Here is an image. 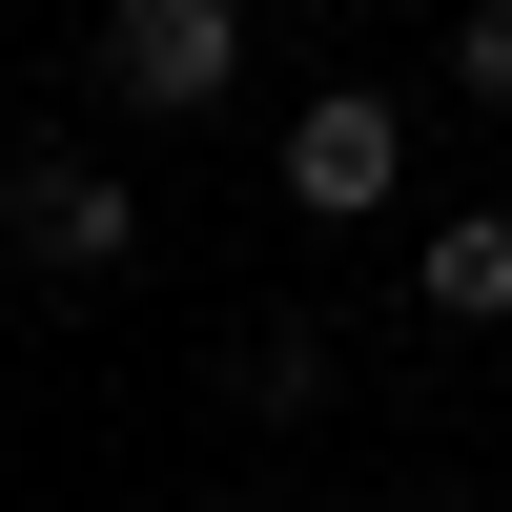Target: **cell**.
<instances>
[{"mask_svg":"<svg viewBox=\"0 0 512 512\" xmlns=\"http://www.w3.org/2000/svg\"><path fill=\"white\" fill-rule=\"evenodd\" d=\"M267 164H287V205H308V226H369V205L410 185V103H390V82H308Z\"/></svg>","mask_w":512,"mask_h":512,"instance_id":"3","label":"cell"},{"mask_svg":"<svg viewBox=\"0 0 512 512\" xmlns=\"http://www.w3.org/2000/svg\"><path fill=\"white\" fill-rule=\"evenodd\" d=\"M451 82H472V103L512 123V0H472V21H451Z\"/></svg>","mask_w":512,"mask_h":512,"instance_id":"6","label":"cell"},{"mask_svg":"<svg viewBox=\"0 0 512 512\" xmlns=\"http://www.w3.org/2000/svg\"><path fill=\"white\" fill-rule=\"evenodd\" d=\"M431 328H512V205H451L431 226V287H410Z\"/></svg>","mask_w":512,"mask_h":512,"instance_id":"4","label":"cell"},{"mask_svg":"<svg viewBox=\"0 0 512 512\" xmlns=\"http://www.w3.org/2000/svg\"><path fill=\"white\" fill-rule=\"evenodd\" d=\"M267 512H287V492H267Z\"/></svg>","mask_w":512,"mask_h":512,"instance_id":"8","label":"cell"},{"mask_svg":"<svg viewBox=\"0 0 512 512\" xmlns=\"http://www.w3.org/2000/svg\"><path fill=\"white\" fill-rule=\"evenodd\" d=\"M246 82V0H103V103L123 123H205Z\"/></svg>","mask_w":512,"mask_h":512,"instance_id":"2","label":"cell"},{"mask_svg":"<svg viewBox=\"0 0 512 512\" xmlns=\"http://www.w3.org/2000/svg\"><path fill=\"white\" fill-rule=\"evenodd\" d=\"M431 512H472V492H431Z\"/></svg>","mask_w":512,"mask_h":512,"instance_id":"7","label":"cell"},{"mask_svg":"<svg viewBox=\"0 0 512 512\" xmlns=\"http://www.w3.org/2000/svg\"><path fill=\"white\" fill-rule=\"evenodd\" d=\"M0 246H21L41 287H123L144 267V185L82 164V144H41V164H0Z\"/></svg>","mask_w":512,"mask_h":512,"instance_id":"1","label":"cell"},{"mask_svg":"<svg viewBox=\"0 0 512 512\" xmlns=\"http://www.w3.org/2000/svg\"><path fill=\"white\" fill-rule=\"evenodd\" d=\"M226 390L267 410V431H287V410H328V328H246V349H226Z\"/></svg>","mask_w":512,"mask_h":512,"instance_id":"5","label":"cell"}]
</instances>
